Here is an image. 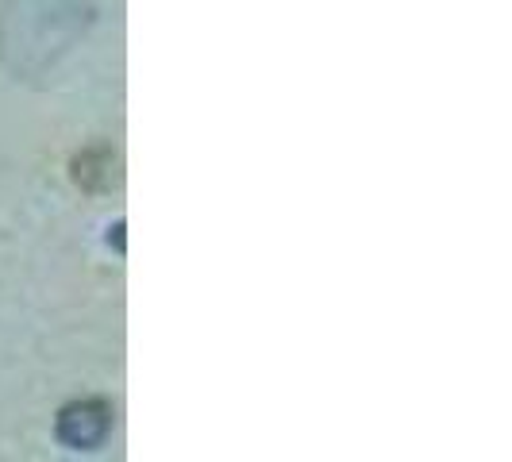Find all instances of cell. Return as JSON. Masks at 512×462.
Listing matches in <instances>:
<instances>
[{"instance_id": "obj_1", "label": "cell", "mask_w": 512, "mask_h": 462, "mask_svg": "<svg viewBox=\"0 0 512 462\" xmlns=\"http://www.w3.org/2000/svg\"><path fill=\"white\" fill-rule=\"evenodd\" d=\"M112 432V405L104 397L70 401L58 412V439L70 447H97Z\"/></svg>"}]
</instances>
